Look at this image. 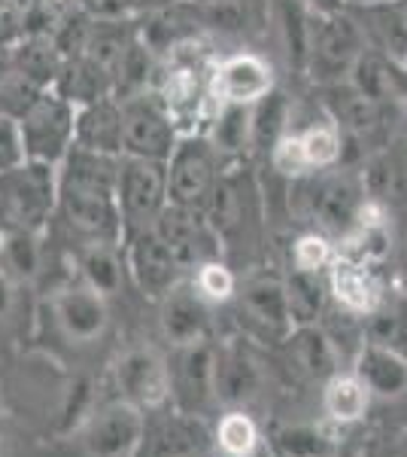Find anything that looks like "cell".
Returning a JSON list of instances; mask_svg holds the SVG:
<instances>
[{
    "label": "cell",
    "instance_id": "40",
    "mask_svg": "<svg viewBox=\"0 0 407 457\" xmlns=\"http://www.w3.org/2000/svg\"><path fill=\"white\" fill-rule=\"evenodd\" d=\"M265 104L258 107L256 113V122H249V129H253V137L262 146H271L277 144L280 131H283V122H286V101L280 98V95H265Z\"/></svg>",
    "mask_w": 407,
    "mask_h": 457
},
{
    "label": "cell",
    "instance_id": "23",
    "mask_svg": "<svg viewBox=\"0 0 407 457\" xmlns=\"http://www.w3.org/2000/svg\"><path fill=\"white\" fill-rule=\"evenodd\" d=\"M249 180L240 174L222 177V180L213 183L210 195H207V217H210V226L216 228L219 235H232L243 226V217H247V204H249Z\"/></svg>",
    "mask_w": 407,
    "mask_h": 457
},
{
    "label": "cell",
    "instance_id": "14",
    "mask_svg": "<svg viewBox=\"0 0 407 457\" xmlns=\"http://www.w3.org/2000/svg\"><path fill=\"white\" fill-rule=\"evenodd\" d=\"M155 235L167 245V250L174 253L176 265H204L210 245H207V232L198 223V217H191V211L176 208L170 204L167 211L159 213L155 220Z\"/></svg>",
    "mask_w": 407,
    "mask_h": 457
},
{
    "label": "cell",
    "instance_id": "52",
    "mask_svg": "<svg viewBox=\"0 0 407 457\" xmlns=\"http://www.w3.org/2000/svg\"><path fill=\"white\" fill-rule=\"evenodd\" d=\"M134 4H143V6H167L174 0H134Z\"/></svg>",
    "mask_w": 407,
    "mask_h": 457
},
{
    "label": "cell",
    "instance_id": "25",
    "mask_svg": "<svg viewBox=\"0 0 407 457\" xmlns=\"http://www.w3.org/2000/svg\"><path fill=\"white\" fill-rule=\"evenodd\" d=\"M0 265L16 278L19 284H28L40 275L43 265V250L37 241L34 228H21V226H0Z\"/></svg>",
    "mask_w": 407,
    "mask_h": 457
},
{
    "label": "cell",
    "instance_id": "29",
    "mask_svg": "<svg viewBox=\"0 0 407 457\" xmlns=\"http://www.w3.org/2000/svg\"><path fill=\"white\" fill-rule=\"evenodd\" d=\"M368 400H371V390L362 385L359 375H335L325 385V411L340 424L359 421L368 409Z\"/></svg>",
    "mask_w": 407,
    "mask_h": 457
},
{
    "label": "cell",
    "instance_id": "19",
    "mask_svg": "<svg viewBox=\"0 0 407 457\" xmlns=\"http://www.w3.org/2000/svg\"><path fill=\"white\" fill-rule=\"evenodd\" d=\"M262 375H258L256 360L240 348H225L216 357V375H213V394L216 400L238 405L256 396Z\"/></svg>",
    "mask_w": 407,
    "mask_h": 457
},
{
    "label": "cell",
    "instance_id": "20",
    "mask_svg": "<svg viewBox=\"0 0 407 457\" xmlns=\"http://www.w3.org/2000/svg\"><path fill=\"white\" fill-rule=\"evenodd\" d=\"M216 86L228 104H247V101L268 95L271 68L256 55H238L222 64V71L216 73Z\"/></svg>",
    "mask_w": 407,
    "mask_h": 457
},
{
    "label": "cell",
    "instance_id": "3",
    "mask_svg": "<svg viewBox=\"0 0 407 457\" xmlns=\"http://www.w3.org/2000/svg\"><path fill=\"white\" fill-rule=\"evenodd\" d=\"M292 204L298 217L320 232L338 235L346 232L359 220L362 195L350 177H305L292 193Z\"/></svg>",
    "mask_w": 407,
    "mask_h": 457
},
{
    "label": "cell",
    "instance_id": "18",
    "mask_svg": "<svg viewBox=\"0 0 407 457\" xmlns=\"http://www.w3.org/2000/svg\"><path fill=\"white\" fill-rule=\"evenodd\" d=\"M110 86H113V73L88 55H73L55 77V95H61L68 104H94L110 92Z\"/></svg>",
    "mask_w": 407,
    "mask_h": 457
},
{
    "label": "cell",
    "instance_id": "47",
    "mask_svg": "<svg viewBox=\"0 0 407 457\" xmlns=\"http://www.w3.org/2000/svg\"><path fill=\"white\" fill-rule=\"evenodd\" d=\"M25 37V19H21V10L12 6L10 0L0 4V46L10 49L12 43H19Z\"/></svg>",
    "mask_w": 407,
    "mask_h": 457
},
{
    "label": "cell",
    "instance_id": "8",
    "mask_svg": "<svg viewBox=\"0 0 407 457\" xmlns=\"http://www.w3.org/2000/svg\"><path fill=\"white\" fill-rule=\"evenodd\" d=\"M52 317L55 327L61 329V336L73 345H88L98 342L107 333L110 312L107 299L92 287H68L52 299Z\"/></svg>",
    "mask_w": 407,
    "mask_h": 457
},
{
    "label": "cell",
    "instance_id": "7",
    "mask_svg": "<svg viewBox=\"0 0 407 457\" xmlns=\"http://www.w3.org/2000/svg\"><path fill=\"white\" fill-rule=\"evenodd\" d=\"M122 150L134 159L165 162L174 153V125L170 116L146 95L125 98L122 107Z\"/></svg>",
    "mask_w": 407,
    "mask_h": 457
},
{
    "label": "cell",
    "instance_id": "5",
    "mask_svg": "<svg viewBox=\"0 0 407 457\" xmlns=\"http://www.w3.org/2000/svg\"><path fill=\"white\" fill-rule=\"evenodd\" d=\"M167 195V171L155 159H134L128 156L119 162V177H116V198H119V213L131 228L143 232L155 223Z\"/></svg>",
    "mask_w": 407,
    "mask_h": 457
},
{
    "label": "cell",
    "instance_id": "1",
    "mask_svg": "<svg viewBox=\"0 0 407 457\" xmlns=\"http://www.w3.org/2000/svg\"><path fill=\"white\" fill-rule=\"evenodd\" d=\"M119 162L83 146H70L64 156V171L58 180V211L73 232L94 245H113L119 238V198H116Z\"/></svg>",
    "mask_w": 407,
    "mask_h": 457
},
{
    "label": "cell",
    "instance_id": "50",
    "mask_svg": "<svg viewBox=\"0 0 407 457\" xmlns=\"http://www.w3.org/2000/svg\"><path fill=\"white\" fill-rule=\"evenodd\" d=\"M85 12H94L101 19H119L134 0H79Z\"/></svg>",
    "mask_w": 407,
    "mask_h": 457
},
{
    "label": "cell",
    "instance_id": "12",
    "mask_svg": "<svg viewBox=\"0 0 407 457\" xmlns=\"http://www.w3.org/2000/svg\"><path fill=\"white\" fill-rule=\"evenodd\" d=\"M340 156V137L331 125H313V129L292 135L280 146H273V159H277L280 171L301 174L307 168H325Z\"/></svg>",
    "mask_w": 407,
    "mask_h": 457
},
{
    "label": "cell",
    "instance_id": "41",
    "mask_svg": "<svg viewBox=\"0 0 407 457\" xmlns=\"http://www.w3.org/2000/svg\"><path fill=\"white\" fill-rule=\"evenodd\" d=\"M195 287H198V296L225 302L234 293V275L222 262H204V265H198Z\"/></svg>",
    "mask_w": 407,
    "mask_h": 457
},
{
    "label": "cell",
    "instance_id": "51",
    "mask_svg": "<svg viewBox=\"0 0 407 457\" xmlns=\"http://www.w3.org/2000/svg\"><path fill=\"white\" fill-rule=\"evenodd\" d=\"M316 6H320L322 12H338V6H340V0H313Z\"/></svg>",
    "mask_w": 407,
    "mask_h": 457
},
{
    "label": "cell",
    "instance_id": "44",
    "mask_svg": "<svg viewBox=\"0 0 407 457\" xmlns=\"http://www.w3.org/2000/svg\"><path fill=\"white\" fill-rule=\"evenodd\" d=\"M201 16L207 25L222 28V31H240L247 25V10L234 0H207Z\"/></svg>",
    "mask_w": 407,
    "mask_h": 457
},
{
    "label": "cell",
    "instance_id": "22",
    "mask_svg": "<svg viewBox=\"0 0 407 457\" xmlns=\"http://www.w3.org/2000/svg\"><path fill=\"white\" fill-rule=\"evenodd\" d=\"M359 53V31L350 19H329L322 21L316 34L313 68H320L322 77H338L350 68V62Z\"/></svg>",
    "mask_w": 407,
    "mask_h": 457
},
{
    "label": "cell",
    "instance_id": "48",
    "mask_svg": "<svg viewBox=\"0 0 407 457\" xmlns=\"http://www.w3.org/2000/svg\"><path fill=\"white\" fill-rule=\"evenodd\" d=\"M19 312V281L0 265V323H10Z\"/></svg>",
    "mask_w": 407,
    "mask_h": 457
},
{
    "label": "cell",
    "instance_id": "15",
    "mask_svg": "<svg viewBox=\"0 0 407 457\" xmlns=\"http://www.w3.org/2000/svg\"><path fill=\"white\" fill-rule=\"evenodd\" d=\"M161 329L176 348L207 342V308L195 290H170L161 305Z\"/></svg>",
    "mask_w": 407,
    "mask_h": 457
},
{
    "label": "cell",
    "instance_id": "36",
    "mask_svg": "<svg viewBox=\"0 0 407 457\" xmlns=\"http://www.w3.org/2000/svg\"><path fill=\"white\" fill-rule=\"evenodd\" d=\"M368 31L374 34V40L380 43L387 53L395 58L407 55V19L392 6H374L368 10Z\"/></svg>",
    "mask_w": 407,
    "mask_h": 457
},
{
    "label": "cell",
    "instance_id": "4",
    "mask_svg": "<svg viewBox=\"0 0 407 457\" xmlns=\"http://www.w3.org/2000/svg\"><path fill=\"white\" fill-rule=\"evenodd\" d=\"M73 122H77L73 104H68L61 95H55V92L37 95L19 116L25 159L55 165L58 159L68 156L70 141H73Z\"/></svg>",
    "mask_w": 407,
    "mask_h": 457
},
{
    "label": "cell",
    "instance_id": "6",
    "mask_svg": "<svg viewBox=\"0 0 407 457\" xmlns=\"http://www.w3.org/2000/svg\"><path fill=\"white\" fill-rule=\"evenodd\" d=\"M213 183H216V146L189 137L174 146L167 171V198L176 208H198L207 202Z\"/></svg>",
    "mask_w": 407,
    "mask_h": 457
},
{
    "label": "cell",
    "instance_id": "30",
    "mask_svg": "<svg viewBox=\"0 0 407 457\" xmlns=\"http://www.w3.org/2000/svg\"><path fill=\"white\" fill-rule=\"evenodd\" d=\"M83 275H85V284L92 287V290H98L103 299L116 296L125 284L119 256H116V250L110 245H103V241H94L83 253Z\"/></svg>",
    "mask_w": 407,
    "mask_h": 457
},
{
    "label": "cell",
    "instance_id": "43",
    "mask_svg": "<svg viewBox=\"0 0 407 457\" xmlns=\"http://www.w3.org/2000/svg\"><path fill=\"white\" fill-rule=\"evenodd\" d=\"M19 162H25V146H21L19 120L10 113H0V171L16 168Z\"/></svg>",
    "mask_w": 407,
    "mask_h": 457
},
{
    "label": "cell",
    "instance_id": "24",
    "mask_svg": "<svg viewBox=\"0 0 407 457\" xmlns=\"http://www.w3.org/2000/svg\"><path fill=\"white\" fill-rule=\"evenodd\" d=\"M213 375H216V353L207 342L189 345L180 353L176 363V385H180V396L186 405H204L213 394Z\"/></svg>",
    "mask_w": 407,
    "mask_h": 457
},
{
    "label": "cell",
    "instance_id": "35",
    "mask_svg": "<svg viewBox=\"0 0 407 457\" xmlns=\"http://www.w3.org/2000/svg\"><path fill=\"white\" fill-rule=\"evenodd\" d=\"M216 442L228 457H249L258 445L253 418L243 415V411H228L216 427Z\"/></svg>",
    "mask_w": 407,
    "mask_h": 457
},
{
    "label": "cell",
    "instance_id": "32",
    "mask_svg": "<svg viewBox=\"0 0 407 457\" xmlns=\"http://www.w3.org/2000/svg\"><path fill=\"white\" fill-rule=\"evenodd\" d=\"M131 31L125 28V21H98L92 25V34H88V43H85V55L92 62H98L101 68L113 71L116 62L122 58L125 49L131 46Z\"/></svg>",
    "mask_w": 407,
    "mask_h": 457
},
{
    "label": "cell",
    "instance_id": "37",
    "mask_svg": "<svg viewBox=\"0 0 407 457\" xmlns=\"http://www.w3.org/2000/svg\"><path fill=\"white\" fill-rule=\"evenodd\" d=\"M150 79V53L140 43H131L113 68V86L122 98H134Z\"/></svg>",
    "mask_w": 407,
    "mask_h": 457
},
{
    "label": "cell",
    "instance_id": "38",
    "mask_svg": "<svg viewBox=\"0 0 407 457\" xmlns=\"http://www.w3.org/2000/svg\"><path fill=\"white\" fill-rule=\"evenodd\" d=\"M277 448L283 457H331L335 452L331 439L313 427H286L277 436Z\"/></svg>",
    "mask_w": 407,
    "mask_h": 457
},
{
    "label": "cell",
    "instance_id": "17",
    "mask_svg": "<svg viewBox=\"0 0 407 457\" xmlns=\"http://www.w3.org/2000/svg\"><path fill=\"white\" fill-rule=\"evenodd\" d=\"M356 375L377 396H402L407 390V360L389 345H368L359 353Z\"/></svg>",
    "mask_w": 407,
    "mask_h": 457
},
{
    "label": "cell",
    "instance_id": "34",
    "mask_svg": "<svg viewBox=\"0 0 407 457\" xmlns=\"http://www.w3.org/2000/svg\"><path fill=\"white\" fill-rule=\"evenodd\" d=\"M40 95V88H34L28 79H21V73L16 71V62H12V49L0 46V113L10 116H21L31 101Z\"/></svg>",
    "mask_w": 407,
    "mask_h": 457
},
{
    "label": "cell",
    "instance_id": "42",
    "mask_svg": "<svg viewBox=\"0 0 407 457\" xmlns=\"http://www.w3.org/2000/svg\"><path fill=\"white\" fill-rule=\"evenodd\" d=\"M331 101H335L340 120L350 122L353 129H368V125H374V120H377L374 104L368 98H362L356 88H338Z\"/></svg>",
    "mask_w": 407,
    "mask_h": 457
},
{
    "label": "cell",
    "instance_id": "9",
    "mask_svg": "<svg viewBox=\"0 0 407 457\" xmlns=\"http://www.w3.org/2000/svg\"><path fill=\"white\" fill-rule=\"evenodd\" d=\"M146 421L143 411L134 403L107 405L85 430V452L88 457H128L137 452L143 439Z\"/></svg>",
    "mask_w": 407,
    "mask_h": 457
},
{
    "label": "cell",
    "instance_id": "53",
    "mask_svg": "<svg viewBox=\"0 0 407 457\" xmlns=\"http://www.w3.org/2000/svg\"><path fill=\"white\" fill-rule=\"evenodd\" d=\"M49 4H61V0H49Z\"/></svg>",
    "mask_w": 407,
    "mask_h": 457
},
{
    "label": "cell",
    "instance_id": "46",
    "mask_svg": "<svg viewBox=\"0 0 407 457\" xmlns=\"http://www.w3.org/2000/svg\"><path fill=\"white\" fill-rule=\"evenodd\" d=\"M331 260V247L325 245V238L320 235H307L295 245V262L301 271H320L325 262Z\"/></svg>",
    "mask_w": 407,
    "mask_h": 457
},
{
    "label": "cell",
    "instance_id": "2",
    "mask_svg": "<svg viewBox=\"0 0 407 457\" xmlns=\"http://www.w3.org/2000/svg\"><path fill=\"white\" fill-rule=\"evenodd\" d=\"M55 204V171L49 162L25 159L0 171V217L10 226L40 228Z\"/></svg>",
    "mask_w": 407,
    "mask_h": 457
},
{
    "label": "cell",
    "instance_id": "13",
    "mask_svg": "<svg viewBox=\"0 0 407 457\" xmlns=\"http://www.w3.org/2000/svg\"><path fill=\"white\" fill-rule=\"evenodd\" d=\"M207 442L210 436L198 418L176 415L155 424L152 430H143L137 452L140 457H198L207 448Z\"/></svg>",
    "mask_w": 407,
    "mask_h": 457
},
{
    "label": "cell",
    "instance_id": "39",
    "mask_svg": "<svg viewBox=\"0 0 407 457\" xmlns=\"http://www.w3.org/2000/svg\"><path fill=\"white\" fill-rule=\"evenodd\" d=\"M247 131H249V116H247V110H243V104H228L216 120L213 144H216L219 150H240Z\"/></svg>",
    "mask_w": 407,
    "mask_h": 457
},
{
    "label": "cell",
    "instance_id": "45",
    "mask_svg": "<svg viewBox=\"0 0 407 457\" xmlns=\"http://www.w3.org/2000/svg\"><path fill=\"white\" fill-rule=\"evenodd\" d=\"M387 86H389V79L380 64H377L374 58H359L356 62V92L362 98H368L371 104H377V101L387 95Z\"/></svg>",
    "mask_w": 407,
    "mask_h": 457
},
{
    "label": "cell",
    "instance_id": "49",
    "mask_svg": "<svg viewBox=\"0 0 407 457\" xmlns=\"http://www.w3.org/2000/svg\"><path fill=\"white\" fill-rule=\"evenodd\" d=\"M371 338L374 345H392L402 338V320L395 314H380L371 320Z\"/></svg>",
    "mask_w": 407,
    "mask_h": 457
},
{
    "label": "cell",
    "instance_id": "11",
    "mask_svg": "<svg viewBox=\"0 0 407 457\" xmlns=\"http://www.w3.org/2000/svg\"><path fill=\"white\" fill-rule=\"evenodd\" d=\"M119 387L128 394V403L140 409H159L170 396V375L152 351H131L119 360Z\"/></svg>",
    "mask_w": 407,
    "mask_h": 457
},
{
    "label": "cell",
    "instance_id": "54",
    "mask_svg": "<svg viewBox=\"0 0 407 457\" xmlns=\"http://www.w3.org/2000/svg\"><path fill=\"white\" fill-rule=\"evenodd\" d=\"M0 4H4V0H0Z\"/></svg>",
    "mask_w": 407,
    "mask_h": 457
},
{
    "label": "cell",
    "instance_id": "26",
    "mask_svg": "<svg viewBox=\"0 0 407 457\" xmlns=\"http://www.w3.org/2000/svg\"><path fill=\"white\" fill-rule=\"evenodd\" d=\"M12 62L21 79H28L34 88H43L55 83L58 71H61V53L49 37H21L19 46L12 49Z\"/></svg>",
    "mask_w": 407,
    "mask_h": 457
},
{
    "label": "cell",
    "instance_id": "31",
    "mask_svg": "<svg viewBox=\"0 0 407 457\" xmlns=\"http://www.w3.org/2000/svg\"><path fill=\"white\" fill-rule=\"evenodd\" d=\"M286 302H289V314H292L295 323L301 327H310V323L320 317L322 312V284L316 278V271H295L292 278L286 281Z\"/></svg>",
    "mask_w": 407,
    "mask_h": 457
},
{
    "label": "cell",
    "instance_id": "33",
    "mask_svg": "<svg viewBox=\"0 0 407 457\" xmlns=\"http://www.w3.org/2000/svg\"><path fill=\"white\" fill-rule=\"evenodd\" d=\"M204 98V79L201 68L195 62H176L167 71L165 79V101L167 107H174L176 113H186V110L198 107Z\"/></svg>",
    "mask_w": 407,
    "mask_h": 457
},
{
    "label": "cell",
    "instance_id": "28",
    "mask_svg": "<svg viewBox=\"0 0 407 457\" xmlns=\"http://www.w3.org/2000/svg\"><path fill=\"white\" fill-rule=\"evenodd\" d=\"M289 348L298 366L313 378H335L338 375V353L329 336L313 327H301L295 336H289Z\"/></svg>",
    "mask_w": 407,
    "mask_h": 457
},
{
    "label": "cell",
    "instance_id": "16",
    "mask_svg": "<svg viewBox=\"0 0 407 457\" xmlns=\"http://www.w3.org/2000/svg\"><path fill=\"white\" fill-rule=\"evenodd\" d=\"M73 137L77 146L88 153H101V156H113L122 150V113L113 101H94L85 104L83 113L73 122Z\"/></svg>",
    "mask_w": 407,
    "mask_h": 457
},
{
    "label": "cell",
    "instance_id": "27",
    "mask_svg": "<svg viewBox=\"0 0 407 457\" xmlns=\"http://www.w3.org/2000/svg\"><path fill=\"white\" fill-rule=\"evenodd\" d=\"M331 287H335V296L340 305L356 314L374 312L377 302H380L374 278L368 275L362 262H338L335 271H331Z\"/></svg>",
    "mask_w": 407,
    "mask_h": 457
},
{
    "label": "cell",
    "instance_id": "10",
    "mask_svg": "<svg viewBox=\"0 0 407 457\" xmlns=\"http://www.w3.org/2000/svg\"><path fill=\"white\" fill-rule=\"evenodd\" d=\"M176 271L180 265L165 241L155 235V228L137 232L134 245H131V275L140 284V290L152 299H165L176 284Z\"/></svg>",
    "mask_w": 407,
    "mask_h": 457
},
{
    "label": "cell",
    "instance_id": "21",
    "mask_svg": "<svg viewBox=\"0 0 407 457\" xmlns=\"http://www.w3.org/2000/svg\"><path fill=\"white\" fill-rule=\"evenodd\" d=\"M243 314L249 317V323L258 327L268 336H289L292 329V314H289L286 302V287L273 281H256L243 290Z\"/></svg>",
    "mask_w": 407,
    "mask_h": 457
}]
</instances>
